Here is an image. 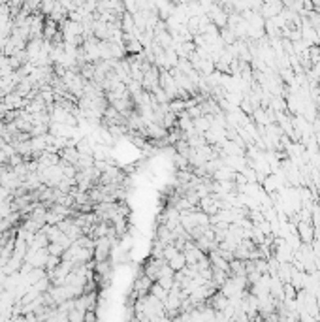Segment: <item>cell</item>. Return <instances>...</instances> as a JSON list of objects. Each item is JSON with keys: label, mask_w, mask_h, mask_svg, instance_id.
<instances>
[{"label": "cell", "mask_w": 320, "mask_h": 322, "mask_svg": "<svg viewBox=\"0 0 320 322\" xmlns=\"http://www.w3.org/2000/svg\"><path fill=\"white\" fill-rule=\"evenodd\" d=\"M296 228H298V236L302 239V243L309 245L313 241V237H315V226H313L311 220H300L296 224Z\"/></svg>", "instance_id": "obj_1"}, {"label": "cell", "mask_w": 320, "mask_h": 322, "mask_svg": "<svg viewBox=\"0 0 320 322\" xmlns=\"http://www.w3.org/2000/svg\"><path fill=\"white\" fill-rule=\"evenodd\" d=\"M168 264L171 266V270L173 271H179V270H183L186 266V258H185V253L183 251H179V253L173 256V258H169L168 260Z\"/></svg>", "instance_id": "obj_2"}]
</instances>
